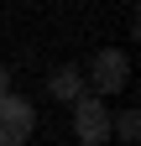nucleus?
<instances>
[{
  "label": "nucleus",
  "instance_id": "6",
  "mask_svg": "<svg viewBox=\"0 0 141 146\" xmlns=\"http://www.w3.org/2000/svg\"><path fill=\"white\" fill-rule=\"evenodd\" d=\"M5 84H11V73H5V68H0V94H5Z\"/></svg>",
  "mask_w": 141,
  "mask_h": 146
},
{
  "label": "nucleus",
  "instance_id": "4",
  "mask_svg": "<svg viewBox=\"0 0 141 146\" xmlns=\"http://www.w3.org/2000/svg\"><path fill=\"white\" fill-rule=\"evenodd\" d=\"M84 89H89L84 84V68H73V63H63V68L47 73V99H58V104H73Z\"/></svg>",
  "mask_w": 141,
  "mask_h": 146
},
{
  "label": "nucleus",
  "instance_id": "3",
  "mask_svg": "<svg viewBox=\"0 0 141 146\" xmlns=\"http://www.w3.org/2000/svg\"><path fill=\"white\" fill-rule=\"evenodd\" d=\"M31 131H37V110H31V99L21 94H0V146H26Z\"/></svg>",
  "mask_w": 141,
  "mask_h": 146
},
{
  "label": "nucleus",
  "instance_id": "2",
  "mask_svg": "<svg viewBox=\"0 0 141 146\" xmlns=\"http://www.w3.org/2000/svg\"><path fill=\"white\" fill-rule=\"evenodd\" d=\"M84 84H89L94 94H104V99H110V94H120V89L131 84V58H126L120 47H99L94 58H89V73H84Z\"/></svg>",
  "mask_w": 141,
  "mask_h": 146
},
{
  "label": "nucleus",
  "instance_id": "5",
  "mask_svg": "<svg viewBox=\"0 0 141 146\" xmlns=\"http://www.w3.org/2000/svg\"><path fill=\"white\" fill-rule=\"evenodd\" d=\"M110 136H115L120 146H136V136H141V115H136V110H120V115H110Z\"/></svg>",
  "mask_w": 141,
  "mask_h": 146
},
{
  "label": "nucleus",
  "instance_id": "1",
  "mask_svg": "<svg viewBox=\"0 0 141 146\" xmlns=\"http://www.w3.org/2000/svg\"><path fill=\"white\" fill-rule=\"evenodd\" d=\"M73 136H78V146L110 141V99H104V94L84 89V94L73 99Z\"/></svg>",
  "mask_w": 141,
  "mask_h": 146
}]
</instances>
